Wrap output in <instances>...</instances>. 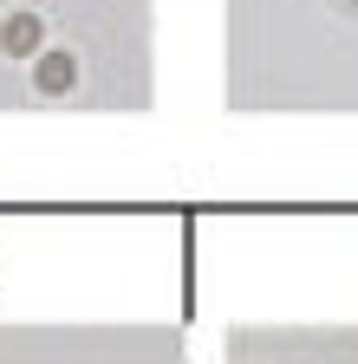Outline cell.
<instances>
[{
	"instance_id": "obj_1",
	"label": "cell",
	"mask_w": 358,
	"mask_h": 364,
	"mask_svg": "<svg viewBox=\"0 0 358 364\" xmlns=\"http://www.w3.org/2000/svg\"><path fill=\"white\" fill-rule=\"evenodd\" d=\"M0 46H7L14 59H26V53H39V20L33 14H14L7 26H0Z\"/></svg>"
},
{
	"instance_id": "obj_2",
	"label": "cell",
	"mask_w": 358,
	"mask_h": 364,
	"mask_svg": "<svg viewBox=\"0 0 358 364\" xmlns=\"http://www.w3.org/2000/svg\"><path fill=\"white\" fill-rule=\"evenodd\" d=\"M72 78H78L72 53H46V59H39V91H65Z\"/></svg>"
}]
</instances>
